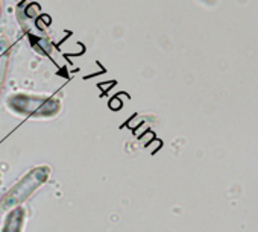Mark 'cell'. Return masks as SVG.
<instances>
[{"instance_id": "obj_1", "label": "cell", "mask_w": 258, "mask_h": 232, "mask_svg": "<svg viewBox=\"0 0 258 232\" xmlns=\"http://www.w3.org/2000/svg\"><path fill=\"white\" fill-rule=\"evenodd\" d=\"M7 106L25 119H53L62 109L58 97L34 93H14L7 99Z\"/></svg>"}, {"instance_id": "obj_2", "label": "cell", "mask_w": 258, "mask_h": 232, "mask_svg": "<svg viewBox=\"0 0 258 232\" xmlns=\"http://www.w3.org/2000/svg\"><path fill=\"white\" fill-rule=\"evenodd\" d=\"M52 175V169L46 164L35 166L26 172L0 199V209L10 211L22 203H25L38 188H41Z\"/></svg>"}, {"instance_id": "obj_3", "label": "cell", "mask_w": 258, "mask_h": 232, "mask_svg": "<svg viewBox=\"0 0 258 232\" xmlns=\"http://www.w3.org/2000/svg\"><path fill=\"white\" fill-rule=\"evenodd\" d=\"M26 223V208L23 205H19L8 211L5 215L2 232H23Z\"/></svg>"}, {"instance_id": "obj_4", "label": "cell", "mask_w": 258, "mask_h": 232, "mask_svg": "<svg viewBox=\"0 0 258 232\" xmlns=\"http://www.w3.org/2000/svg\"><path fill=\"white\" fill-rule=\"evenodd\" d=\"M10 56H11V47L8 40L0 38V93H2L8 67H10Z\"/></svg>"}, {"instance_id": "obj_5", "label": "cell", "mask_w": 258, "mask_h": 232, "mask_svg": "<svg viewBox=\"0 0 258 232\" xmlns=\"http://www.w3.org/2000/svg\"><path fill=\"white\" fill-rule=\"evenodd\" d=\"M121 106H123V103H121V100H120V99H117V97H114V99L109 102V108H112V109H115V111H117V109H120Z\"/></svg>"}, {"instance_id": "obj_6", "label": "cell", "mask_w": 258, "mask_h": 232, "mask_svg": "<svg viewBox=\"0 0 258 232\" xmlns=\"http://www.w3.org/2000/svg\"><path fill=\"white\" fill-rule=\"evenodd\" d=\"M0 17H2V0H0Z\"/></svg>"}]
</instances>
